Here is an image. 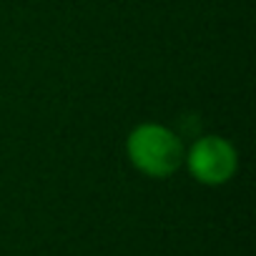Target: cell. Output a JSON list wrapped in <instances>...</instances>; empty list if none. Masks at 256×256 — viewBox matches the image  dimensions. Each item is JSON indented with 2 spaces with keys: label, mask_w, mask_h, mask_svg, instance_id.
Returning a JSON list of instances; mask_svg holds the SVG:
<instances>
[{
  "label": "cell",
  "mask_w": 256,
  "mask_h": 256,
  "mask_svg": "<svg viewBox=\"0 0 256 256\" xmlns=\"http://www.w3.org/2000/svg\"><path fill=\"white\" fill-rule=\"evenodd\" d=\"M128 156L148 176H168L181 164V144L171 131L148 123L131 134Z\"/></svg>",
  "instance_id": "obj_1"
},
{
  "label": "cell",
  "mask_w": 256,
  "mask_h": 256,
  "mask_svg": "<svg viewBox=\"0 0 256 256\" xmlns=\"http://www.w3.org/2000/svg\"><path fill=\"white\" fill-rule=\"evenodd\" d=\"M191 174L204 184H224L236 168L234 148L221 138H204L191 148Z\"/></svg>",
  "instance_id": "obj_2"
}]
</instances>
